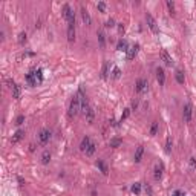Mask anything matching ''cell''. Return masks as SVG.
I'll list each match as a JSON object with an SVG mask.
<instances>
[{"label":"cell","mask_w":196,"mask_h":196,"mask_svg":"<svg viewBox=\"0 0 196 196\" xmlns=\"http://www.w3.org/2000/svg\"><path fill=\"white\" fill-rule=\"evenodd\" d=\"M156 80H158L159 86H164V83H166V72H164L162 68H156Z\"/></svg>","instance_id":"ba28073f"},{"label":"cell","mask_w":196,"mask_h":196,"mask_svg":"<svg viewBox=\"0 0 196 196\" xmlns=\"http://www.w3.org/2000/svg\"><path fill=\"white\" fill-rule=\"evenodd\" d=\"M84 117H86V121H87L89 124H92V123H93V117H95V112H93V109H92V107H89Z\"/></svg>","instance_id":"d6986e66"},{"label":"cell","mask_w":196,"mask_h":196,"mask_svg":"<svg viewBox=\"0 0 196 196\" xmlns=\"http://www.w3.org/2000/svg\"><path fill=\"white\" fill-rule=\"evenodd\" d=\"M119 75H121V70H119L118 68H113V72H112V78L113 80H118Z\"/></svg>","instance_id":"1f68e13d"},{"label":"cell","mask_w":196,"mask_h":196,"mask_svg":"<svg viewBox=\"0 0 196 196\" xmlns=\"http://www.w3.org/2000/svg\"><path fill=\"white\" fill-rule=\"evenodd\" d=\"M91 138L89 136H84L83 140H81V142H80V150H81V152H84L86 153V150L89 149V146H91Z\"/></svg>","instance_id":"4fadbf2b"},{"label":"cell","mask_w":196,"mask_h":196,"mask_svg":"<svg viewBox=\"0 0 196 196\" xmlns=\"http://www.w3.org/2000/svg\"><path fill=\"white\" fill-rule=\"evenodd\" d=\"M97 167L101 170V173H103V175H107V166L104 164L103 159H98V161H97Z\"/></svg>","instance_id":"ffe728a7"},{"label":"cell","mask_w":196,"mask_h":196,"mask_svg":"<svg viewBox=\"0 0 196 196\" xmlns=\"http://www.w3.org/2000/svg\"><path fill=\"white\" fill-rule=\"evenodd\" d=\"M173 196H184V195H182V193H181V191H179V190H176V191H175V193H173Z\"/></svg>","instance_id":"b9f144b4"},{"label":"cell","mask_w":196,"mask_h":196,"mask_svg":"<svg viewBox=\"0 0 196 196\" xmlns=\"http://www.w3.org/2000/svg\"><path fill=\"white\" fill-rule=\"evenodd\" d=\"M25 80L28 81V84H31V86H37V83H38L37 77H35V72H29V74H26Z\"/></svg>","instance_id":"8fae6325"},{"label":"cell","mask_w":196,"mask_h":196,"mask_svg":"<svg viewBox=\"0 0 196 196\" xmlns=\"http://www.w3.org/2000/svg\"><path fill=\"white\" fill-rule=\"evenodd\" d=\"M121 140H119V138H112V140H110V142H109V146L110 147H113V149H117V147H119L121 146Z\"/></svg>","instance_id":"484cf974"},{"label":"cell","mask_w":196,"mask_h":196,"mask_svg":"<svg viewBox=\"0 0 196 196\" xmlns=\"http://www.w3.org/2000/svg\"><path fill=\"white\" fill-rule=\"evenodd\" d=\"M182 117H184L185 123H190V119H191V104L187 103L184 106V109H182Z\"/></svg>","instance_id":"52a82bcc"},{"label":"cell","mask_w":196,"mask_h":196,"mask_svg":"<svg viewBox=\"0 0 196 196\" xmlns=\"http://www.w3.org/2000/svg\"><path fill=\"white\" fill-rule=\"evenodd\" d=\"M95 150H97V144H95V142H91L89 149L86 150V155H87V156H92V155L95 153Z\"/></svg>","instance_id":"4316f807"},{"label":"cell","mask_w":196,"mask_h":196,"mask_svg":"<svg viewBox=\"0 0 196 196\" xmlns=\"http://www.w3.org/2000/svg\"><path fill=\"white\" fill-rule=\"evenodd\" d=\"M35 77H37L38 83L43 81V72H42V69H37V70H35Z\"/></svg>","instance_id":"836d02e7"},{"label":"cell","mask_w":196,"mask_h":196,"mask_svg":"<svg viewBox=\"0 0 196 196\" xmlns=\"http://www.w3.org/2000/svg\"><path fill=\"white\" fill-rule=\"evenodd\" d=\"M68 42H75V23H70L68 26Z\"/></svg>","instance_id":"7c38bea8"},{"label":"cell","mask_w":196,"mask_h":196,"mask_svg":"<svg viewBox=\"0 0 196 196\" xmlns=\"http://www.w3.org/2000/svg\"><path fill=\"white\" fill-rule=\"evenodd\" d=\"M132 193L133 195H140L141 193V184H140V182H135V184L132 185Z\"/></svg>","instance_id":"f1b7e54d"},{"label":"cell","mask_w":196,"mask_h":196,"mask_svg":"<svg viewBox=\"0 0 196 196\" xmlns=\"http://www.w3.org/2000/svg\"><path fill=\"white\" fill-rule=\"evenodd\" d=\"M61 12H63V17H64V20L68 21V25L75 23V12L72 11V8H70L69 5H64Z\"/></svg>","instance_id":"7a4b0ae2"},{"label":"cell","mask_w":196,"mask_h":196,"mask_svg":"<svg viewBox=\"0 0 196 196\" xmlns=\"http://www.w3.org/2000/svg\"><path fill=\"white\" fill-rule=\"evenodd\" d=\"M115 26V21H113V19H109L107 21H106V28H113Z\"/></svg>","instance_id":"8d00e7d4"},{"label":"cell","mask_w":196,"mask_h":196,"mask_svg":"<svg viewBox=\"0 0 196 196\" xmlns=\"http://www.w3.org/2000/svg\"><path fill=\"white\" fill-rule=\"evenodd\" d=\"M81 110V103H80V97L75 95L72 100H70V104H69V110H68V115L70 118L77 117L78 112Z\"/></svg>","instance_id":"6da1fadb"},{"label":"cell","mask_w":196,"mask_h":196,"mask_svg":"<svg viewBox=\"0 0 196 196\" xmlns=\"http://www.w3.org/2000/svg\"><path fill=\"white\" fill-rule=\"evenodd\" d=\"M107 77H109V63H107V61H104L103 69H101V78L106 80Z\"/></svg>","instance_id":"44dd1931"},{"label":"cell","mask_w":196,"mask_h":196,"mask_svg":"<svg viewBox=\"0 0 196 196\" xmlns=\"http://www.w3.org/2000/svg\"><path fill=\"white\" fill-rule=\"evenodd\" d=\"M142 153H144V146H138L136 147V152H135V162H140L142 158Z\"/></svg>","instance_id":"2e32d148"},{"label":"cell","mask_w":196,"mask_h":196,"mask_svg":"<svg viewBox=\"0 0 196 196\" xmlns=\"http://www.w3.org/2000/svg\"><path fill=\"white\" fill-rule=\"evenodd\" d=\"M23 121H25V117H23V115H20V117H17L15 124H17V126H20V124H23Z\"/></svg>","instance_id":"d590c367"},{"label":"cell","mask_w":196,"mask_h":196,"mask_svg":"<svg viewBox=\"0 0 196 196\" xmlns=\"http://www.w3.org/2000/svg\"><path fill=\"white\" fill-rule=\"evenodd\" d=\"M147 86H149L147 80L140 78V80L136 81V84H135V91H136L138 93H142V92H146V91H147Z\"/></svg>","instance_id":"5b68a950"},{"label":"cell","mask_w":196,"mask_h":196,"mask_svg":"<svg viewBox=\"0 0 196 196\" xmlns=\"http://www.w3.org/2000/svg\"><path fill=\"white\" fill-rule=\"evenodd\" d=\"M110 126H117V121H115V119L112 118V119H110Z\"/></svg>","instance_id":"7bdbcfd3"},{"label":"cell","mask_w":196,"mask_h":196,"mask_svg":"<svg viewBox=\"0 0 196 196\" xmlns=\"http://www.w3.org/2000/svg\"><path fill=\"white\" fill-rule=\"evenodd\" d=\"M49 140H51V132L46 130V129L40 130V133H38V142H40V144H43V146L48 144Z\"/></svg>","instance_id":"277c9868"},{"label":"cell","mask_w":196,"mask_h":196,"mask_svg":"<svg viewBox=\"0 0 196 196\" xmlns=\"http://www.w3.org/2000/svg\"><path fill=\"white\" fill-rule=\"evenodd\" d=\"M49 161H51V153H49V150H44L43 155H42V164H49Z\"/></svg>","instance_id":"603a6c76"},{"label":"cell","mask_w":196,"mask_h":196,"mask_svg":"<svg viewBox=\"0 0 196 196\" xmlns=\"http://www.w3.org/2000/svg\"><path fill=\"white\" fill-rule=\"evenodd\" d=\"M130 110H132V109H124V112H123V115H121V118H119V121L123 123L126 118H129V115H130Z\"/></svg>","instance_id":"4dcf8cb0"},{"label":"cell","mask_w":196,"mask_h":196,"mask_svg":"<svg viewBox=\"0 0 196 196\" xmlns=\"http://www.w3.org/2000/svg\"><path fill=\"white\" fill-rule=\"evenodd\" d=\"M81 19H83V21H84V25L86 26H89L91 25V15H89V12H87V9L86 8H81Z\"/></svg>","instance_id":"9a60e30c"},{"label":"cell","mask_w":196,"mask_h":196,"mask_svg":"<svg viewBox=\"0 0 196 196\" xmlns=\"http://www.w3.org/2000/svg\"><path fill=\"white\" fill-rule=\"evenodd\" d=\"M23 135H25V132L23 130H17L15 133H14V136H12V140H11V142L12 144H17V142H19L21 138H23Z\"/></svg>","instance_id":"ac0fdd59"},{"label":"cell","mask_w":196,"mask_h":196,"mask_svg":"<svg viewBox=\"0 0 196 196\" xmlns=\"http://www.w3.org/2000/svg\"><path fill=\"white\" fill-rule=\"evenodd\" d=\"M17 181H19V184H20V185H25V179H23L21 176H17Z\"/></svg>","instance_id":"60d3db41"},{"label":"cell","mask_w":196,"mask_h":196,"mask_svg":"<svg viewBox=\"0 0 196 196\" xmlns=\"http://www.w3.org/2000/svg\"><path fill=\"white\" fill-rule=\"evenodd\" d=\"M167 8H168V14L173 17L175 15V3H173L172 0H167Z\"/></svg>","instance_id":"83f0119b"},{"label":"cell","mask_w":196,"mask_h":196,"mask_svg":"<svg viewBox=\"0 0 196 196\" xmlns=\"http://www.w3.org/2000/svg\"><path fill=\"white\" fill-rule=\"evenodd\" d=\"M117 51H119V52H127V51H129L126 40H119L118 44H117Z\"/></svg>","instance_id":"e0dca14e"},{"label":"cell","mask_w":196,"mask_h":196,"mask_svg":"<svg viewBox=\"0 0 196 196\" xmlns=\"http://www.w3.org/2000/svg\"><path fill=\"white\" fill-rule=\"evenodd\" d=\"M162 172H164L162 164H161V162H158L156 166H155V168H153V178H155V181H161V178H162Z\"/></svg>","instance_id":"8992f818"},{"label":"cell","mask_w":196,"mask_h":196,"mask_svg":"<svg viewBox=\"0 0 196 196\" xmlns=\"http://www.w3.org/2000/svg\"><path fill=\"white\" fill-rule=\"evenodd\" d=\"M97 35H98V42H100V46L104 48V44H106V42H104V34H103V32H98Z\"/></svg>","instance_id":"f546056e"},{"label":"cell","mask_w":196,"mask_h":196,"mask_svg":"<svg viewBox=\"0 0 196 196\" xmlns=\"http://www.w3.org/2000/svg\"><path fill=\"white\" fill-rule=\"evenodd\" d=\"M11 89H12V98H15V100H19L20 98V86L19 84H15L14 81H11Z\"/></svg>","instance_id":"5bb4252c"},{"label":"cell","mask_w":196,"mask_h":196,"mask_svg":"<svg viewBox=\"0 0 196 196\" xmlns=\"http://www.w3.org/2000/svg\"><path fill=\"white\" fill-rule=\"evenodd\" d=\"M146 20H147V25H149L150 31H152L155 35H158L159 34V29H158V25H156V21H155V19L150 14H146Z\"/></svg>","instance_id":"3957f363"},{"label":"cell","mask_w":196,"mask_h":196,"mask_svg":"<svg viewBox=\"0 0 196 196\" xmlns=\"http://www.w3.org/2000/svg\"><path fill=\"white\" fill-rule=\"evenodd\" d=\"M161 58H162L164 63H166V66H173V60H172V57L168 55V52L166 51V49L161 51Z\"/></svg>","instance_id":"30bf717a"},{"label":"cell","mask_w":196,"mask_h":196,"mask_svg":"<svg viewBox=\"0 0 196 196\" xmlns=\"http://www.w3.org/2000/svg\"><path fill=\"white\" fill-rule=\"evenodd\" d=\"M175 78H176V81L179 84H184V72H182V70H176Z\"/></svg>","instance_id":"d4e9b609"},{"label":"cell","mask_w":196,"mask_h":196,"mask_svg":"<svg viewBox=\"0 0 196 196\" xmlns=\"http://www.w3.org/2000/svg\"><path fill=\"white\" fill-rule=\"evenodd\" d=\"M195 166H196V159L195 158H190V167L195 168Z\"/></svg>","instance_id":"f35d334b"},{"label":"cell","mask_w":196,"mask_h":196,"mask_svg":"<svg viewBox=\"0 0 196 196\" xmlns=\"http://www.w3.org/2000/svg\"><path fill=\"white\" fill-rule=\"evenodd\" d=\"M26 40H28V38H26V34H25V32H20V34H19V43H20V44H25Z\"/></svg>","instance_id":"d6a6232c"},{"label":"cell","mask_w":196,"mask_h":196,"mask_svg":"<svg viewBox=\"0 0 196 196\" xmlns=\"http://www.w3.org/2000/svg\"><path fill=\"white\" fill-rule=\"evenodd\" d=\"M138 51H140V44H133L132 48H129L127 51V60H133L138 54Z\"/></svg>","instance_id":"9c48e42d"},{"label":"cell","mask_w":196,"mask_h":196,"mask_svg":"<svg viewBox=\"0 0 196 196\" xmlns=\"http://www.w3.org/2000/svg\"><path fill=\"white\" fill-rule=\"evenodd\" d=\"M97 8H98V11H100V12H106V3L104 2H100L97 5Z\"/></svg>","instance_id":"e575fe53"},{"label":"cell","mask_w":196,"mask_h":196,"mask_svg":"<svg viewBox=\"0 0 196 196\" xmlns=\"http://www.w3.org/2000/svg\"><path fill=\"white\" fill-rule=\"evenodd\" d=\"M132 109H133V110H136V109H138V100H133V103H132Z\"/></svg>","instance_id":"ab89813d"},{"label":"cell","mask_w":196,"mask_h":196,"mask_svg":"<svg viewBox=\"0 0 196 196\" xmlns=\"http://www.w3.org/2000/svg\"><path fill=\"white\" fill-rule=\"evenodd\" d=\"M172 146H173L172 136H167V140H166V153H172Z\"/></svg>","instance_id":"cb8c5ba5"},{"label":"cell","mask_w":196,"mask_h":196,"mask_svg":"<svg viewBox=\"0 0 196 196\" xmlns=\"http://www.w3.org/2000/svg\"><path fill=\"white\" fill-rule=\"evenodd\" d=\"M118 32L121 34V35L124 34V25L123 23H118Z\"/></svg>","instance_id":"74e56055"},{"label":"cell","mask_w":196,"mask_h":196,"mask_svg":"<svg viewBox=\"0 0 196 196\" xmlns=\"http://www.w3.org/2000/svg\"><path fill=\"white\" fill-rule=\"evenodd\" d=\"M158 129H159V123L158 121H153L152 123V126H150V136H155V135H156V133H158Z\"/></svg>","instance_id":"7402d4cb"}]
</instances>
